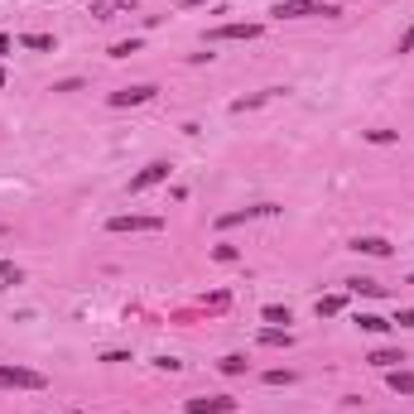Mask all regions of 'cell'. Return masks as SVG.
<instances>
[{
  "label": "cell",
  "mask_w": 414,
  "mask_h": 414,
  "mask_svg": "<svg viewBox=\"0 0 414 414\" xmlns=\"http://www.w3.org/2000/svg\"><path fill=\"white\" fill-rule=\"evenodd\" d=\"M347 284H352V294H366V299L385 294V284H381V279H347Z\"/></svg>",
  "instance_id": "cell-14"
},
{
  "label": "cell",
  "mask_w": 414,
  "mask_h": 414,
  "mask_svg": "<svg viewBox=\"0 0 414 414\" xmlns=\"http://www.w3.org/2000/svg\"><path fill=\"white\" fill-rule=\"evenodd\" d=\"M395 323H400V328H414V309H400V314H395Z\"/></svg>",
  "instance_id": "cell-24"
},
{
  "label": "cell",
  "mask_w": 414,
  "mask_h": 414,
  "mask_svg": "<svg viewBox=\"0 0 414 414\" xmlns=\"http://www.w3.org/2000/svg\"><path fill=\"white\" fill-rule=\"evenodd\" d=\"M260 318H265V323H275V328H279V323H294V314H289L284 304H265V314H260Z\"/></svg>",
  "instance_id": "cell-16"
},
{
  "label": "cell",
  "mask_w": 414,
  "mask_h": 414,
  "mask_svg": "<svg viewBox=\"0 0 414 414\" xmlns=\"http://www.w3.org/2000/svg\"><path fill=\"white\" fill-rule=\"evenodd\" d=\"M106 232H116V237H125V232H130V237H135V232H150V237H155V232H164V217H135V212H120V217L106 222Z\"/></svg>",
  "instance_id": "cell-3"
},
{
  "label": "cell",
  "mask_w": 414,
  "mask_h": 414,
  "mask_svg": "<svg viewBox=\"0 0 414 414\" xmlns=\"http://www.w3.org/2000/svg\"><path fill=\"white\" fill-rule=\"evenodd\" d=\"M68 414H78V410H68Z\"/></svg>",
  "instance_id": "cell-30"
},
{
  "label": "cell",
  "mask_w": 414,
  "mask_h": 414,
  "mask_svg": "<svg viewBox=\"0 0 414 414\" xmlns=\"http://www.w3.org/2000/svg\"><path fill=\"white\" fill-rule=\"evenodd\" d=\"M169 174H174V169H169V159H150V164H145V169L130 178V197L145 193V188H155V183H164Z\"/></svg>",
  "instance_id": "cell-5"
},
{
  "label": "cell",
  "mask_w": 414,
  "mask_h": 414,
  "mask_svg": "<svg viewBox=\"0 0 414 414\" xmlns=\"http://www.w3.org/2000/svg\"><path fill=\"white\" fill-rule=\"evenodd\" d=\"M20 43L34 53H53V34H20Z\"/></svg>",
  "instance_id": "cell-15"
},
{
  "label": "cell",
  "mask_w": 414,
  "mask_h": 414,
  "mask_svg": "<svg viewBox=\"0 0 414 414\" xmlns=\"http://www.w3.org/2000/svg\"><path fill=\"white\" fill-rule=\"evenodd\" d=\"M265 29L260 24H241V20H232V24H217V29H207V43H227V39H260Z\"/></svg>",
  "instance_id": "cell-6"
},
{
  "label": "cell",
  "mask_w": 414,
  "mask_h": 414,
  "mask_svg": "<svg viewBox=\"0 0 414 414\" xmlns=\"http://www.w3.org/2000/svg\"><path fill=\"white\" fill-rule=\"evenodd\" d=\"M130 53H140V39H120V43H111V58H130Z\"/></svg>",
  "instance_id": "cell-19"
},
{
  "label": "cell",
  "mask_w": 414,
  "mask_h": 414,
  "mask_svg": "<svg viewBox=\"0 0 414 414\" xmlns=\"http://www.w3.org/2000/svg\"><path fill=\"white\" fill-rule=\"evenodd\" d=\"M356 328H366V333H385L390 323H385V318H376V314H361V318H356Z\"/></svg>",
  "instance_id": "cell-18"
},
{
  "label": "cell",
  "mask_w": 414,
  "mask_h": 414,
  "mask_svg": "<svg viewBox=\"0 0 414 414\" xmlns=\"http://www.w3.org/2000/svg\"><path fill=\"white\" fill-rule=\"evenodd\" d=\"M48 381L43 371H29V366H0V390H43Z\"/></svg>",
  "instance_id": "cell-2"
},
{
  "label": "cell",
  "mask_w": 414,
  "mask_h": 414,
  "mask_svg": "<svg viewBox=\"0 0 414 414\" xmlns=\"http://www.w3.org/2000/svg\"><path fill=\"white\" fill-rule=\"evenodd\" d=\"M352 251H356V256H390V241H385V237H356Z\"/></svg>",
  "instance_id": "cell-10"
},
{
  "label": "cell",
  "mask_w": 414,
  "mask_h": 414,
  "mask_svg": "<svg viewBox=\"0 0 414 414\" xmlns=\"http://www.w3.org/2000/svg\"><path fill=\"white\" fill-rule=\"evenodd\" d=\"M10 48H15V43H10V34H0V58H5Z\"/></svg>",
  "instance_id": "cell-26"
},
{
  "label": "cell",
  "mask_w": 414,
  "mask_h": 414,
  "mask_svg": "<svg viewBox=\"0 0 414 414\" xmlns=\"http://www.w3.org/2000/svg\"><path fill=\"white\" fill-rule=\"evenodd\" d=\"M183 410L188 414H232L237 400L232 395H197V400H183Z\"/></svg>",
  "instance_id": "cell-7"
},
{
  "label": "cell",
  "mask_w": 414,
  "mask_h": 414,
  "mask_svg": "<svg viewBox=\"0 0 414 414\" xmlns=\"http://www.w3.org/2000/svg\"><path fill=\"white\" fill-rule=\"evenodd\" d=\"M279 207L275 202H256V207H237V212H222L217 227H241V222H256V217H275Z\"/></svg>",
  "instance_id": "cell-8"
},
{
  "label": "cell",
  "mask_w": 414,
  "mask_h": 414,
  "mask_svg": "<svg viewBox=\"0 0 414 414\" xmlns=\"http://www.w3.org/2000/svg\"><path fill=\"white\" fill-rule=\"evenodd\" d=\"M260 347H294V333L289 328H265L260 333Z\"/></svg>",
  "instance_id": "cell-12"
},
{
  "label": "cell",
  "mask_w": 414,
  "mask_h": 414,
  "mask_svg": "<svg viewBox=\"0 0 414 414\" xmlns=\"http://www.w3.org/2000/svg\"><path fill=\"white\" fill-rule=\"evenodd\" d=\"M342 304H347L342 294H328V299H318V318H333V314H342Z\"/></svg>",
  "instance_id": "cell-17"
},
{
  "label": "cell",
  "mask_w": 414,
  "mask_h": 414,
  "mask_svg": "<svg viewBox=\"0 0 414 414\" xmlns=\"http://www.w3.org/2000/svg\"><path fill=\"white\" fill-rule=\"evenodd\" d=\"M385 381H390V390H395V395H414V371H405V366L385 371Z\"/></svg>",
  "instance_id": "cell-11"
},
{
  "label": "cell",
  "mask_w": 414,
  "mask_h": 414,
  "mask_svg": "<svg viewBox=\"0 0 414 414\" xmlns=\"http://www.w3.org/2000/svg\"><path fill=\"white\" fill-rule=\"evenodd\" d=\"M410 48H414V29L405 34V39H400V53H410Z\"/></svg>",
  "instance_id": "cell-25"
},
{
  "label": "cell",
  "mask_w": 414,
  "mask_h": 414,
  "mask_svg": "<svg viewBox=\"0 0 414 414\" xmlns=\"http://www.w3.org/2000/svg\"><path fill=\"white\" fill-rule=\"evenodd\" d=\"M246 366H251V361H246L241 352H232V356H222V361H217L222 376H246Z\"/></svg>",
  "instance_id": "cell-13"
},
{
  "label": "cell",
  "mask_w": 414,
  "mask_h": 414,
  "mask_svg": "<svg viewBox=\"0 0 414 414\" xmlns=\"http://www.w3.org/2000/svg\"><path fill=\"white\" fill-rule=\"evenodd\" d=\"M212 260H222V265H232V260H241L237 246H212Z\"/></svg>",
  "instance_id": "cell-21"
},
{
  "label": "cell",
  "mask_w": 414,
  "mask_h": 414,
  "mask_svg": "<svg viewBox=\"0 0 414 414\" xmlns=\"http://www.w3.org/2000/svg\"><path fill=\"white\" fill-rule=\"evenodd\" d=\"M0 87H5V68H0Z\"/></svg>",
  "instance_id": "cell-28"
},
{
  "label": "cell",
  "mask_w": 414,
  "mask_h": 414,
  "mask_svg": "<svg viewBox=\"0 0 414 414\" xmlns=\"http://www.w3.org/2000/svg\"><path fill=\"white\" fill-rule=\"evenodd\" d=\"M410 284H414V275H410Z\"/></svg>",
  "instance_id": "cell-31"
},
{
  "label": "cell",
  "mask_w": 414,
  "mask_h": 414,
  "mask_svg": "<svg viewBox=\"0 0 414 414\" xmlns=\"http://www.w3.org/2000/svg\"><path fill=\"white\" fill-rule=\"evenodd\" d=\"M0 279H5V284H20L24 270H20V265H10V260H0Z\"/></svg>",
  "instance_id": "cell-20"
},
{
  "label": "cell",
  "mask_w": 414,
  "mask_h": 414,
  "mask_svg": "<svg viewBox=\"0 0 414 414\" xmlns=\"http://www.w3.org/2000/svg\"><path fill=\"white\" fill-rule=\"evenodd\" d=\"M0 232H5V222H0Z\"/></svg>",
  "instance_id": "cell-29"
},
{
  "label": "cell",
  "mask_w": 414,
  "mask_h": 414,
  "mask_svg": "<svg viewBox=\"0 0 414 414\" xmlns=\"http://www.w3.org/2000/svg\"><path fill=\"white\" fill-rule=\"evenodd\" d=\"M270 15L275 20H337L342 10L337 5H323V0H279Z\"/></svg>",
  "instance_id": "cell-1"
},
{
  "label": "cell",
  "mask_w": 414,
  "mask_h": 414,
  "mask_svg": "<svg viewBox=\"0 0 414 414\" xmlns=\"http://www.w3.org/2000/svg\"><path fill=\"white\" fill-rule=\"evenodd\" d=\"M178 5H183V10H193V5H202V0H178Z\"/></svg>",
  "instance_id": "cell-27"
},
{
  "label": "cell",
  "mask_w": 414,
  "mask_h": 414,
  "mask_svg": "<svg viewBox=\"0 0 414 414\" xmlns=\"http://www.w3.org/2000/svg\"><path fill=\"white\" fill-rule=\"evenodd\" d=\"M265 381H270V385H289V381H294V371H265Z\"/></svg>",
  "instance_id": "cell-22"
},
{
  "label": "cell",
  "mask_w": 414,
  "mask_h": 414,
  "mask_svg": "<svg viewBox=\"0 0 414 414\" xmlns=\"http://www.w3.org/2000/svg\"><path fill=\"white\" fill-rule=\"evenodd\" d=\"M366 140H371V145H390L395 130H366Z\"/></svg>",
  "instance_id": "cell-23"
},
{
  "label": "cell",
  "mask_w": 414,
  "mask_h": 414,
  "mask_svg": "<svg viewBox=\"0 0 414 414\" xmlns=\"http://www.w3.org/2000/svg\"><path fill=\"white\" fill-rule=\"evenodd\" d=\"M155 97H159L155 82H135V87H120V92H111V97H106V106L125 111V106H145V101H155Z\"/></svg>",
  "instance_id": "cell-4"
},
{
  "label": "cell",
  "mask_w": 414,
  "mask_h": 414,
  "mask_svg": "<svg viewBox=\"0 0 414 414\" xmlns=\"http://www.w3.org/2000/svg\"><path fill=\"white\" fill-rule=\"evenodd\" d=\"M366 361H371L376 371H395V366L405 361V352H400V347H376V352L366 356Z\"/></svg>",
  "instance_id": "cell-9"
}]
</instances>
